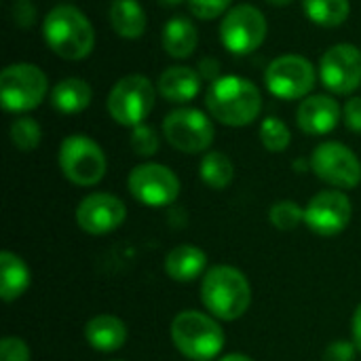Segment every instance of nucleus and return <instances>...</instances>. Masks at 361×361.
<instances>
[{"label": "nucleus", "mask_w": 361, "mask_h": 361, "mask_svg": "<svg viewBox=\"0 0 361 361\" xmlns=\"http://www.w3.org/2000/svg\"><path fill=\"white\" fill-rule=\"evenodd\" d=\"M131 148L137 157L142 159H148V157H154L159 152V146H161V140H159V133L154 131V127L142 123L137 127L131 129Z\"/></svg>", "instance_id": "c85d7f7f"}, {"label": "nucleus", "mask_w": 361, "mask_h": 361, "mask_svg": "<svg viewBox=\"0 0 361 361\" xmlns=\"http://www.w3.org/2000/svg\"><path fill=\"white\" fill-rule=\"evenodd\" d=\"M201 74L188 66H171L159 76V93L171 104H188L201 93Z\"/></svg>", "instance_id": "f3484780"}, {"label": "nucleus", "mask_w": 361, "mask_h": 361, "mask_svg": "<svg viewBox=\"0 0 361 361\" xmlns=\"http://www.w3.org/2000/svg\"><path fill=\"white\" fill-rule=\"evenodd\" d=\"M260 142L269 152H283L292 142V133L281 118L267 116L260 125Z\"/></svg>", "instance_id": "bb28decb"}, {"label": "nucleus", "mask_w": 361, "mask_h": 361, "mask_svg": "<svg viewBox=\"0 0 361 361\" xmlns=\"http://www.w3.org/2000/svg\"><path fill=\"white\" fill-rule=\"evenodd\" d=\"M207 264V256L197 245H178L165 256V273L173 281H195Z\"/></svg>", "instance_id": "412c9836"}, {"label": "nucleus", "mask_w": 361, "mask_h": 361, "mask_svg": "<svg viewBox=\"0 0 361 361\" xmlns=\"http://www.w3.org/2000/svg\"><path fill=\"white\" fill-rule=\"evenodd\" d=\"M269 4H273V6H288V4H292L294 0H267Z\"/></svg>", "instance_id": "58836bf2"}, {"label": "nucleus", "mask_w": 361, "mask_h": 361, "mask_svg": "<svg viewBox=\"0 0 361 361\" xmlns=\"http://www.w3.org/2000/svg\"><path fill=\"white\" fill-rule=\"evenodd\" d=\"M85 338L99 353L118 351L127 343V326L114 315H95L85 326Z\"/></svg>", "instance_id": "a211bd4d"}, {"label": "nucleus", "mask_w": 361, "mask_h": 361, "mask_svg": "<svg viewBox=\"0 0 361 361\" xmlns=\"http://www.w3.org/2000/svg\"><path fill=\"white\" fill-rule=\"evenodd\" d=\"M315 66L296 53L275 57L264 70L267 89L279 99H302L309 97L317 82Z\"/></svg>", "instance_id": "1a4fd4ad"}, {"label": "nucleus", "mask_w": 361, "mask_h": 361, "mask_svg": "<svg viewBox=\"0 0 361 361\" xmlns=\"http://www.w3.org/2000/svg\"><path fill=\"white\" fill-rule=\"evenodd\" d=\"M13 19L21 30L32 27L36 21V6L30 0H17V4L13 6Z\"/></svg>", "instance_id": "473e14b6"}, {"label": "nucleus", "mask_w": 361, "mask_h": 361, "mask_svg": "<svg viewBox=\"0 0 361 361\" xmlns=\"http://www.w3.org/2000/svg\"><path fill=\"white\" fill-rule=\"evenodd\" d=\"M110 25L121 38L135 40L146 32V11L137 0H112Z\"/></svg>", "instance_id": "4be33fe9"}, {"label": "nucleus", "mask_w": 361, "mask_h": 361, "mask_svg": "<svg viewBox=\"0 0 361 361\" xmlns=\"http://www.w3.org/2000/svg\"><path fill=\"white\" fill-rule=\"evenodd\" d=\"M171 341L176 349L192 361H212L224 349L220 324L201 311H182L171 322Z\"/></svg>", "instance_id": "20e7f679"}, {"label": "nucleus", "mask_w": 361, "mask_h": 361, "mask_svg": "<svg viewBox=\"0 0 361 361\" xmlns=\"http://www.w3.org/2000/svg\"><path fill=\"white\" fill-rule=\"evenodd\" d=\"M0 361H30V349L21 338L6 336L0 343Z\"/></svg>", "instance_id": "7c9ffc66"}, {"label": "nucleus", "mask_w": 361, "mask_h": 361, "mask_svg": "<svg viewBox=\"0 0 361 361\" xmlns=\"http://www.w3.org/2000/svg\"><path fill=\"white\" fill-rule=\"evenodd\" d=\"M163 49L173 59H186L199 44V30L188 17H171L163 25Z\"/></svg>", "instance_id": "6ab92c4d"}, {"label": "nucleus", "mask_w": 361, "mask_h": 361, "mask_svg": "<svg viewBox=\"0 0 361 361\" xmlns=\"http://www.w3.org/2000/svg\"><path fill=\"white\" fill-rule=\"evenodd\" d=\"M341 116H343V108L332 95L326 93L305 97L296 110V123L300 131L309 135H326L334 131Z\"/></svg>", "instance_id": "dca6fc26"}, {"label": "nucleus", "mask_w": 361, "mask_h": 361, "mask_svg": "<svg viewBox=\"0 0 361 361\" xmlns=\"http://www.w3.org/2000/svg\"><path fill=\"white\" fill-rule=\"evenodd\" d=\"M59 169L63 178L76 186H95L106 176L108 161L95 140L74 133L59 146Z\"/></svg>", "instance_id": "0eeeda50"}, {"label": "nucleus", "mask_w": 361, "mask_h": 361, "mask_svg": "<svg viewBox=\"0 0 361 361\" xmlns=\"http://www.w3.org/2000/svg\"><path fill=\"white\" fill-rule=\"evenodd\" d=\"M201 302L216 319L235 322L243 317L252 305L250 281L235 267H212L201 283Z\"/></svg>", "instance_id": "7ed1b4c3"}, {"label": "nucleus", "mask_w": 361, "mask_h": 361, "mask_svg": "<svg viewBox=\"0 0 361 361\" xmlns=\"http://www.w3.org/2000/svg\"><path fill=\"white\" fill-rule=\"evenodd\" d=\"M163 135L180 152L199 154L214 144L216 129L212 118L197 108H176L163 118Z\"/></svg>", "instance_id": "9d476101"}, {"label": "nucleus", "mask_w": 361, "mask_h": 361, "mask_svg": "<svg viewBox=\"0 0 361 361\" xmlns=\"http://www.w3.org/2000/svg\"><path fill=\"white\" fill-rule=\"evenodd\" d=\"M309 165L322 182L338 190H349V188L360 186L361 161L349 146L341 142L319 144L313 150Z\"/></svg>", "instance_id": "9b49d317"}, {"label": "nucleus", "mask_w": 361, "mask_h": 361, "mask_svg": "<svg viewBox=\"0 0 361 361\" xmlns=\"http://www.w3.org/2000/svg\"><path fill=\"white\" fill-rule=\"evenodd\" d=\"M127 188L135 201L148 207H167L180 197L178 176L161 163H142L131 169Z\"/></svg>", "instance_id": "f8f14e48"}, {"label": "nucleus", "mask_w": 361, "mask_h": 361, "mask_svg": "<svg viewBox=\"0 0 361 361\" xmlns=\"http://www.w3.org/2000/svg\"><path fill=\"white\" fill-rule=\"evenodd\" d=\"M159 4H163V6H180L182 2H186V0H157Z\"/></svg>", "instance_id": "4c0bfd02"}, {"label": "nucleus", "mask_w": 361, "mask_h": 361, "mask_svg": "<svg viewBox=\"0 0 361 361\" xmlns=\"http://www.w3.org/2000/svg\"><path fill=\"white\" fill-rule=\"evenodd\" d=\"M351 334H353V343L357 347V351H361V305L357 307L353 322H351Z\"/></svg>", "instance_id": "c9c22d12"}, {"label": "nucleus", "mask_w": 361, "mask_h": 361, "mask_svg": "<svg viewBox=\"0 0 361 361\" xmlns=\"http://www.w3.org/2000/svg\"><path fill=\"white\" fill-rule=\"evenodd\" d=\"M343 121L349 131L361 135V97H351L343 108Z\"/></svg>", "instance_id": "72a5a7b5"}, {"label": "nucleus", "mask_w": 361, "mask_h": 361, "mask_svg": "<svg viewBox=\"0 0 361 361\" xmlns=\"http://www.w3.org/2000/svg\"><path fill=\"white\" fill-rule=\"evenodd\" d=\"M220 361H254L252 357L243 355V353H231V355H224Z\"/></svg>", "instance_id": "e433bc0d"}, {"label": "nucleus", "mask_w": 361, "mask_h": 361, "mask_svg": "<svg viewBox=\"0 0 361 361\" xmlns=\"http://www.w3.org/2000/svg\"><path fill=\"white\" fill-rule=\"evenodd\" d=\"M199 176L209 188L224 190L226 186H231V182L235 178V165L228 154H224L220 150H212L201 159Z\"/></svg>", "instance_id": "393cba45"}, {"label": "nucleus", "mask_w": 361, "mask_h": 361, "mask_svg": "<svg viewBox=\"0 0 361 361\" xmlns=\"http://www.w3.org/2000/svg\"><path fill=\"white\" fill-rule=\"evenodd\" d=\"M294 167H296V171H307V161H302V159H300V161H296V163H294Z\"/></svg>", "instance_id": "ea45409f"}, {"label": "nucleus", "mask_w": 361, "mask_h": 361, "mask_svg": "<svg viewBox=\"0 0 361 361\" xmlns=\"http://www.w3.org/2000/svg\"><path fill=\"white\" fill-rule=\"evenodd\" d=\"M317 72L330 93L351 95L361 85V51L355 44L338 42L322 55Z\"/></svg>", "instance_id": "ddd939ff"}, {"label": "nucleus", "mask_w": 361, "mask_h": 361, "mask_svg": "<svg viewBox=\"0 0 361 361\" xmlns=\"http://www.w3.org/2000/svg\"><path fill=\"white\" fill-rule=\"evenodd\" d=\"M47 93V74L36 63L17 61L0 72V102L6 112H30L42 104Z\"/></svg>", "instance_id": "39448f33"}, {"label": "nucleus", "mask_w": 361, "mask_h": 361, "mask_svg": "<svg viewBox=\"0 0 361 361\" xmlns=\"http://www.w3.org/2000/svg\"><path fill=\"white\" fill-rule=\"evenodd\" d=\"M197 72L201 74L203 80H207V82L212 85V82H216L218 78H222V63H220L216 57L207 55V57H203V59L199 61Z\"/></svg>", "instance_id": "f704fd0d"}, {"label": "nucleus", "mask_w": 361, "mask_h": 361, "mask_svg": "<svg viewBox=\"0 0 361 361\" xmlns=\"http://www.w3.org/2000/svg\"><path fill=\"white\" fill-rule=\"evenodd\" d=\"M190 13L197 17V19H203V21H212V19H218L220 15L224 17L233 6V0H186Z\"/></svg>", "instance_id": "c756f323"}, {"label": "nucleus", "mask_w": 361, "mask_h": 361, "mask_svg": "<svg viewBox=\"0 0 361 361\" xmlns=\"http://www.w3.org/2000/svg\"><path fill=\"white\" fill-rule=\"evenodd\" d=\"M47 47L61 59L80 61L95 47V30L89 17L74 4L53 6L42 21Z\"/></svg>", "instance_id": "f03ea898"}, {"label": "nucleus", "mask_w": 361, "mask_h": 361, "mask_svg": "<svg viewBox=\"0 0 361 361\" xmlns=\"http://www.w3.org/2000/svg\"><path fill=\"white\" fill-rule=\"evenodd\" d=\"M93 99V89L87 80L70 76L51 89V106L61 114H78L89 108Z\"/></svg>", "instance_id": "aec40b11"}, {"label": "nucleus", "mask_w": 361, "mask_h": 361, "mask_svg": "<svg viewBox=\"0 0 361 361\" xmlns=\"http://www.w3.org/2000/svg\"><path fill=\"white\" fill-rule=\"evenodd\" d=\"M351 218H353L351 199L338 188L317 192L305 207V224L315 235L322 237L341 235L349 226Z\"/></svg>", "instance_id": "4468645a"}, {"label": "nucleus", "mask_w": 361, "mask_h": 361, "mask_svg": "<svg viewBox=\"0 0 361 361\" xmlns=\"http://www.w3.org/2000/svg\"><path fill=\"white\" fill-rule=\"evenodd\" d=\"M269 21L254 4L233 6L220 21V40L233 55H250L267 40Z\"/></svg>", "instance_id": "6e6552de"}, {"label": "nucleus", "mask_w": 361, "mask_h": 361, "mask_svg": "<svg viewBox=\"0 0 361 361\" xmlns=\"http://www.w3.org/2000/svg\"><path fill=\"white\" fill-rule=\"evenodd\" d=\"M127 218L125 203L110 192H91L76 207V222L89 235H108Z\"/></svg>", "instance_id": "2eb2a0df"}, {"label": "nucleus", "mask_w": 361, "mask_h": 361, "mask_svg": "<svg viewBox=\"0 0 361 361\" xmlns=\"http://www.w3.org/2000/svg\"><path fill=\"white\" fill-rule=\"evenodd\" d=\"M157 91L148 76L144 74H127L114 82L108 93V114L114 123L123 127H137L142 125L152 108H154Z\"/></svg>", "instance_id": "423d86ee"}, {"label": "nucleus", "mask_w": 361, "mask_h": 361, "mask_svg": "<svg viewBox=\"0 0 361 361\" xmlns=\"http://www.w3.org/2000/svg\"><path fill=\"white\" fill-rule=\"evenodd\" d=\"M30 288V269L13 252L0 254V296L4 302L17 300Z\"/></svg>", "instance_id": "5701e85b"}, {"label": "nucleus", "mask_w": 361, "mask_h": 361, "mask_svg": "<svg viewBox=\"0 0 361 361\" xmlns=\"http://www.w3.org/2000/svg\"><path fill=\"white\" fill-rule=\"evenodd\" d=\"M355 343L351 341H334L326 347L322 361H353L355 357Z\"/></svg>", "instance_id": "2f4dec72"}, {"label": "nucleus", "mask_w": 361, "mask_h": 361, "mask_svg": "<svg viewBox=\"0 0 361 361\" xmlns=\"http://www.w3.org/2000/svg\"><path fill=\"white\" fill-rule=\"evenodd\" d=\"M305 15L322 27H338L349 19V0H302Z\"/></svg>", "instance_id": "b1692460"}, {"label": "nucleus", "mask_w": 361, "mask_h": 361, "mask_svg": "<svg viewBox=\"0 0 361 361\" xmlns=\"http://www.w3.org/2000/svg\"><path fill=\"white\" fill-rule=\"evenodd\" d=\"M207 112L226 127H247L262 112L260 89L243 76L226 74L205 91Z\"/></svg>", "instance_id": "f257e3e1"}, {"label": "nucleus", "mask_w": 361, "mask_h": 361, "mask_svg": "<svg viewBox=\"0 0 361 361\" xmlns=\"http://www.w3.org/2000/svg\"><path fill=\"white\" fill-rule=\"evenodd\" d=\"M269 220L277 231H294L305 222V209L296 201H279L271 207Z\"/></svg>", "instance_id": "cd10ccee"}, {"label": "nucleus", "mask_w": 361, "mask_h": 361, "mask_svg": "<svg viewBox=\"0 0 361 361\" xmlns=\"http://www.w3.org/2000/svg\"><path fill=\"white\" fill-rule=\"evenodd\" d=\"M8 135H11V142H13V146L17 150L32 152V150H36L40 146L42 129H40L38 121H34L32 116H17L11 123Z\"/></svg>", "instance_id": "a878e982"}]
</instances>
